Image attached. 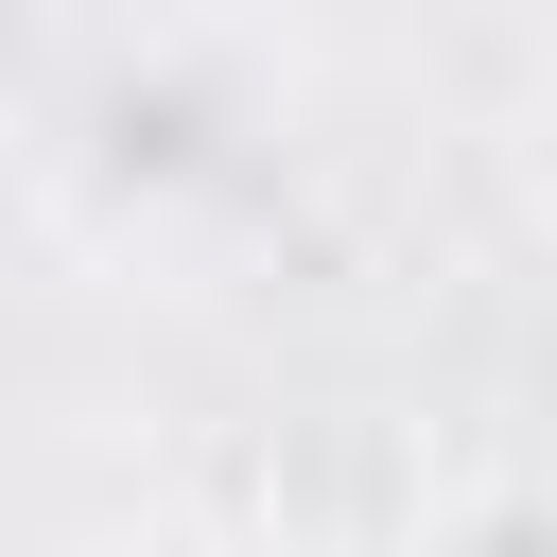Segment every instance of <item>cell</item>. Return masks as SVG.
Masks as SVG:
<instances>
[{"mask_svg":"<svg viewBox=\"0 0 557 557\" xmlns=\"http://www.w3.org/2000/svg\"><path fill=\"white\" fill-rule=\"evenodd\" d=\"M52 191L122 209V261H191L209 226L278 209L296 191V87L226 35V17H174L139 0L122 35H70L52 52Z\"/></svg>","mask_w":557,"mask_h":557,"instance_id":"1","label":"cell"},{"mask_svg":"<svg viewBox=\"0 0 557 557\" xmlns=\"http://www.w3.org/2000/svg\"><path fill=\"white\" fill-rule=\"evenodd\" d=\"M505 157H522V209H540V244H557V17H540V52H522V104H505Z\"/></svg>","mask_w":557,"mask_h":557,"instance_id":"3","label":"cell"},{"mask_svg":"<svg viewBox=\"0 0 557 557\" xmlns=\"http://www.w3.org/2000/svg\"><path fill=\"white\" fill-rule=\"evenodd\" d=\"M70 557H278V540H261V522H209V505H157V487H122V505H104Z\"/></svg>","mask_w":557,"mask_h":557,"instance_id":"2","label":"cell"}]
</instances>
